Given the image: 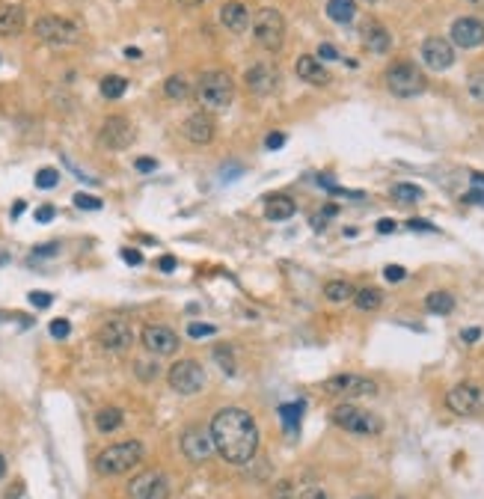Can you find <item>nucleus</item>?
Returning a JSON list of instances; mask_svg holds the SVG:
<instances>
[{
	"mask_svg": "<svg viewBox=\"0 0 484 499\" xmlns=\"http://www.w3.org/2000/svg\"><path fill=\"white\" fill-rule=\"evenodd\" d=\"M211 440L226 464H247L259 452V428L252 416L241 407H223L211 419Z\"/></svg>",
	"mask_w": 484,
	"mask_h": 499,
	"instance_id": "1",
	"label": "nucleus"
},
{
	"mask_svg": "<svg viewBox=\"0 0 484 499\" xmlns=\"http://www.w3.org/2000/svg\"><path fill=\"white\" fill-rule=\"evenodd\" d=\"M196 98H200V104L205 110H226L235 98V84L229 77V72H220V69L205 72L200 77V84H196Z\"/></svg>",
	"mask_w": 484,
	"mask_h": 499,
	"instance_id": "2",
	"label": "nucleus"
},
{
	"mask_svg": "<svg viewBox=\"0 0 484 499\" xmlns=\"http://www.w3.org/2000/svg\"><path fill=\"white\" fill-rule=\"evenodd\" d=\"M140 458H143V446L137 440L113 443V446H107L95 458V470L102 475H122V473H128L131 467H134V464H140Z\"/></svg>",
	"mask_w": 484,
	"mask_h": 499,
	"instance_id": "3",
	"label": "nucleus"
},
{
	"mask_svg": "<svg viewBox=\"0 0 484 499\" xmlns=\"http://www.w3.org/2000/svg\"><path fill=\"white\" fill-rule=\"evenodd\" d=\"M252 39L265 51H280L285 42V18L271 6L259 9L256 18H252Z\"/></svg>",
	"mask_w": 484,
	"mask_h": 499,
	"instance_id": "4",
	"label": "nucleus"
},
{
	"mask_svg": "<svg viewBox=\"0 0 484 499\" xmlns=\"http://www.w3.org/2000/svg\"><path fill=\"white\" fill-rule=\"evenodd\" d=\"M33 33L45 42V45H54V48H65V45H74L81 42V27L72 24L65 18H57V15H45L33 24Z\"/></svg>",
	"mask_w": 484,
	"mask_h": 499,
	"instance_id": "5",
	"label": "nucleus"
},
{
	"mask_svg": "<svg viewBox=\"0 0 484 499\" xmlns=\"http://www.w3.org/2000/svg\"><path fill=\"white\" fill-rule=\"evenodd\" d=\"M387 90L398 98H413L425 93V77L413 63H392L387 69Z\"/></svg>",
	"mask_w": 484,
	"mask_h": 499,
	"instance_id": "6",
	"label": "nucleus"
},
{
	"mask_svg": "<svg viewBox=\"0 0 484 499\" xmlns=\"http://www.w3.org/2000/svg\"><path fill=\"white\" fill-rule=\"evenodd\" d=\"M333 422L339 428L350 431V434H380L383 428V422L375 413H369V410H362L357 404H339L333 410Z\"/></svg>",
	"mask_w": 484,
	"mask_h": 499,
	"instance_id": "7",
	"label": "nucleus"
},
{
	"mask_svg": "<svg viewBox=\"0 0 484 499\" xmlns=\"http://www.w3.org/2000/svg\"><path fill=\"white\" fill-rule=\"evenodd\" d=\"M167 381H170V386H172L175 393L196 395L205 386V372H202V365L196 363V360H179V363L170 365Z\"/></svg>",
	"mask_w": 484,
	"mask_h": 499,
	"instance_id": "8",
	"label": "nucleus"
},
{
	"mask_svg": "<svg viewBox=\"0 0 484 499\" xmlns=\"http://www.w3.org/2000/svg\"><path fill=\"white\" fill-rule=\"evenodd\" d=\"M128 493L131 499H170V482L163 473L146 470L128 484Z\"/></svg>",
	"mask_w": 484,
	"mask_h": 499,
	"instance_id": "9",
	"label": "nucleus"
},
{
	"mask_svg": "<svg viewBox=\"0 0 484 499\" xmlns=\"http://www.w3.org/2000/svg\"><path fill=\"white\" fill-rule=\"evenodd\" d=\"M98 143L107 149H128L134 143V125L125 116H107L98 131Z\"/></svg>",
	"mask_w": 484,
	"mask_h": 499,
	"instance_id": "10",
	"label": "nucleus"
},
{
	"mask_svg": "<svg viewBox=\"0 0 484 499\" xmlns=\"http://www.w3.org/2000/svg\"><path fill=\"white\" fill-rule=\"evenodd\" d=\"M422 63L428 65V69H434V72H446V69H452L455 65V48H452V42L449 39H425L422 42Z\"/></svg>",
	"mask_w": 484,
	"mask_h": 499,
	"instance_id": "11",
	"label": "nucleus"
},
{
	"mask_svg": "<svg viewBox=\"0 0 484 499\" xmlns=\"http://www.w3.org/2000/svg\"><path fill=\"white\" fill-rule=\"evenodd\" d=\"M324 386H327L330 395H348V398L378 393V383L371 378H362V374H336V378H330Z\"/></svg>",
	"mask_w": 484,
	"mask_h": 499,
	"instance_id": "12",
	"label": "nucleus"
},
{
	"mask_svg": "<svg viewBox=\"0 0 484 499\" xmlns=\"http://www.w3.org/2000/svg\"><path fill=\"white\" fill-rule=\"evenodd\" d=\"M446 404L458 416H472V413H478L481 410V390L478 386H472V383H458L455 390H449Z\"/></svg>",
	"mask_w": 484,
	"mask_h": 499,
	"instance_id": "13",
	"label": "nucleus"
},
{
	"mask_svg": "<svg viewBox=\"0 0 484 499\" xmlns=\"http://www.w3.org/2000/svg\"><path fill=\"white\" fill-rule=\"evenodd\" d=\"M211 449H214L211 431H205V428H200V425H191V428L182 434V452H184V458L193 461V464L205 461L208 454H211Z\"/></svg>",
	"mask_w": 484,
	"mask_h": 499,
	"instance_id": "14",
	"label": "nucleus"
},
{
	"mask_svg": "<svg viewBox=\"0 0 484 499\" xmlns=\"http://www.w3.org/2000/svg\"><path fill=\"white\" fill-rule=\"evenodd\" d=\"M143 348L155 357H170L179 348V336L170 330V327H158V324H149L143 330Z\"/></svg>",
	"mask_w": 484,
	"mask_h": 499,
	"instance_id": "15",
	"label": "nucleus"
},
{
	"mask_svg": "<svg viewBox=\"0 0 484 499\" xmlns=\"http://www.w3.org/2000/svg\"><path fill=\"white\" fill-rule=\"evenodd\" d=\"M449 36H452V45L458 48H478L484 45V24L478 18H458Z\"/></svg>",
	"mask_w": 484,
	"mask_h": 499,
	"instance_id": "16",
	"label": "nucleus"
},
{
	"mask_svg": "<svg viewBox=\"0 0 484 499\" xmlns=\"http://www.w3.org/2000/svg\"><path fill=\"white\" fill-rule=\"evenodd\" d=\"M244 81H247V90L250 93L271 95L273 90H277V84H280V72L273 69V65H268V63H259V65H252V69H247Z\"/></svg>",
	"mask_w": 484,
	"mask_h": 499,
	"instance_id": "17",
	"label": "nucleus"
},
{
	"mask_svg": "<svg viewBox=\"0 0 484 499\" xmlns=\"http://www.w3.org/2000/svg\"><path fill=\"white\" fill-rule=\"evenodd\" d=\"M131 342H134V333L125 321H107V324L98 330V345L104 351H125Z\"/></svg>",
	"mask_w": 484,
	"mask_h": 499,
	"instance_id": "18",
	"label": "nucleus"
},
{
	"mask_svg": "<svg viewBox=\"0 0 484 499\" xmlns=\"http://www.w3.org/2000/svg\"><path fill=\"white\" fill-rule=\"evenodd\" d=\"M214 131H217V125H214V119L205 113H193V116H188L184 119V125H182V134L188 137L191 143H196V146H205V143H211L214 140Z\"/></svg>",
	"mask_w": 484,
	"mask_h": 499,
	"instance_id": "19",
	"label": "nucleus"
},
{
	"mask_svg": "<svg viewBox=\"0 0 484 499\" xmlns=\"http://www.w3.org/2000/svg\"><path fill=\"white\" fill-rule=\"evenodd\" d=\"M220 24L232 33H244L250 27V9L244 3H238V0L223 3V9H220Z\"/></svg>",
	"mask_w": 484,
	"mask_h": 499,
	"instance_id": "20",
	"label": "nucleus"
},
{
	"mask_svg": "<svg viewBox=\"0 0 484 499\" xmlns=\"http://www.w3.org/2000/svg\"><path fill=\"white\" fill-rule=\"evenodd\" d=\"M297 77L303 84H312V86H327L330 84V72L324 69V63H318L315 57H300L297 60Z\"/></svg>",
	"mask_w": 484,
	"mask_h": 499,
	"instance_id": "21",
	"label": "nucleus"
},
{
	"mask_svg": "<svg viewBox=\"0 0 484 499\" xmlns=\"http://www.w3.org/2000/svg\"><path fill=\"white\" fill-rule=\"evenodd\" d=\"M389 30L378 24V21H369V24H362V45H366L371 54H383L389 51Z\"/></svg>",
	"mask_w": 484,
	"mask_h": 499,
	"instance_id": "22",
	"label": "nucleus"
},
{
	"mask_svg": "<svg viewBox=\"0 0 484 499\" xmlns=\"http://www.w3.org/2000/svg\"><path fill=\"white\" fill-rule=\"evenodd\" d=\"M24 30V9L0 6V36H18Z\"/></svg>",
	"mask_w": 484,
	"mask_h": 499,
	"instance_id": "23",
	"label": "nucleus"
},
{
	"mask_svg": "<svg viewBox=\"0 0 484 499\" xmlns=\"http://www.w3.org/2000/svg\"><path fill=\"white\" fill-rule=\"evenodd\" d=\"M297 212V205H294V199L291 196H268V203H265V217L268 220H289L294 217Z\"/></svg>",
	"mask_w": 484,
	"mask_h": 499,
	"instance_id": "24",
	"label": "nucleus"
},
{
	"mask_svg": "<svg viewBox=\"0 0 484 499\" xmlns=\"http://www.w3.org/2000/svg\"><path fill=\"white\" fill-rule=\"evenodd\" d=\"M327 15H330V21H336V24H350L357 15V3L354 0H330Z\"/></svg>",
	"mask_w": 484,
	"mask_h": 499,
	"instance_id": "25",
	"label": "nucleus"
},
{
	"mask_svg": "<svg viewBox=\"0 0 484 499\" xmlns=\"http://www.w3.org/2000/svg\"><path fill=\"white\" fill-rule=\"evenodd\" d=\"M122 425V410L119 407H104L95 413V428L102 431V434H110V431H116Z\"/></svg>",
	"mask_w": 484,
	"mask_h": 499,
	"instance_id": "26",
	"label": "nucleus"
},
{
	"mask_svg": "<svg viewBox=\"0 0 484 499\" xmlns=\"http://www.w3.org/2000/svg\"><path fill=\"white\" fill-rule=\"evenodd\" d=\"M425 309L428 312H434V315H446V312H452L455 309V297L449 292H431L425 297Z\"/></svg>",
	"mask_w": 484,
	"mask_h": 499,
	"instance_id": "27",
	"label": "nucleus"
},
{
	"mask_svg": "<svg viewBox=\"0 0 484 499\" xmlns=\"http://www.w3.org/2000/svg\"><path fill=\"white\" fill-rule=\"evenodd\" d=\"M357 292H354V285L345 283V280H330L324 285V297L327 301H333V303H342V301H350Z\"/></svg>",
	"mask_w": 484,
	"mask_h": 499,
	"instance_id": "28",
	"label": "nucleus"
},
{
	"mask_svg": "<svg viewBox=\"0 0 484 499\" xmlns=\"http://www.w3.org/2000/svg\"><path fill=\"white\" fill-rule=\"evenodd\" d=\"M354 303H357V309H362V312H371V309H378L383 303V294L378 288H360L354 294Z\"/></svg>",
	"mask_w": 484,
	"mask_h": 499,
	"instance_id": "29",
	"label": "nucleus"
},
{
	"mask_svg": "<svg viewBox=\"0 0 484 499\" xmlns=\"http://www.w3.org/2000/svg\"><path fill=\"white\" fill-rule=\"evenodd\" d=\"M280 416H282V425L291 431L300 428V416H303V402H297V404H280Z\"/></svg>",
	"mask_w": 484,
	"mask_h": 499,
	"instance_id": "30",
	"label": "nucleus"
},
{
	"mask_svg": "<svg viewBox=\"0 0 484 499\" xmlns=\"http://www.w3.org/2000/svg\"><path fill=\"white\" fill-rule=\"evenodd\" d=\"M125 90H128V81L125 77H119V74H107L102 81V95L104 98H122Z\"/></svg>",
	"mask_w": 484,
	"mask_h": 499,
	"instance_id": "31",
	"label": "nucleus"
},
{
	"mask_svg": "<svg viewBox=\"0 0 484 499\" xmlns=\"http://www.w3.org/2000/svg\"><path fill=\"white\" fill-rule=\"evenodd\" d=\"M163 93H167L170 98H175V102H182V98H188V95H191V86H188V81H184V77L172 74L170 81L163 84Z\"/></svg>",
	"mask_w": 484,
	"mask_h": 499,
	"instance_id": "32",
	"label": "nucleus"
},
{
	"mask_svg": "<svg viewBox=\"0 0 484 499\" xmlns=\"http://www.w3.org/2000/svg\"><path fill=\"white\" fill-rule=\"evenodd\" d=\"M392 196L398 199V203H419L422 191H419L416 184H395V187H392Z\"/></svg>",
	"mask_w": 484,
	"mask_h": 499,
	"instance_id": "33",
	"label": "nucleus"
},
{
	"mask_svg": "<svg viewBox=\"0 0 484 499\" xmlns=\"http://www.w3.org/2000/svg\"><path fill=\"white\" fill-rule=\"evenodd\" d=\"M57 182H60V173L54 170V166H45V170L36 173V187H42V191H51V187H57Z\"/></svg>",
	"mask_w": 484,
	"mask_h": 499,
	"instance_id": "34",
	"label": "nucleus"
},
{
	"mask_svg": "<svg viewBox=\"0 0 484 499\" xmlns=\"http://www.w3.org/2000/svg\"><path fill=\"white\" fill-rule=\"evenodd\" d=\"M74 205H78V208H86V212H98V208H102V199H98V196H90V193H78V196H74Z\"/></svg>",
	"mask_w": 484,
	"mask_h": 499,
	"instance_id": "35",
	"label": "nucleus"
},
{
	"mask_svg": "<svg viewBox=\"0 0 484 499\" xmlns=\"http://www.w3.org/2000/svg\"><path fill=\"white\" fill-rule=\"evenodd\" d=\"M214 360L223 365L226 374H235V360H232V354H229L226 348H217V351H214Z\"/></svg>",
	"mask_w": 484,
	"mask_h": 499,
	"instance_id": "36",
	"label": "nucleus"
},
{
	"mask_svg": "<svg viewBox=\"0 0 484 499\" xmlns=\"http://www.w3.org/2000/svg\"><path fill=\"white\" fill-rule=\"evenodd\" d=\"M69 333H72V324H69L65 318H54V321H51V336H54V339H65Z\"/></svg>",
	"mask_w": 484,
	"mask_h": 499,
	"instance_id": "37",
	"label": "nucleus"
},
{
	"mask_svg": "<svg viewBox=\"0 0 484 499\" xmlns=\"http://www.w3.org/2000/svg\"><path fill=\"white\" fill-rule=\"evenodd\" d=\"M27 297H30V303L39 306V309H48L54 303V294H48V292H30Z\"/></svg>",
	"mask_w": 484,
	"mask_h": 499,
	"instance_id": "38",
	"label": "nucleus"
},
{
	"mask_svg": "<svg viewBox=\"0 0 484 499\" xmlns=\"http://www.w3.org/2000/svg\"><path fill=\"white\" fill-rule=\"evenodd\" d=\"M188 336L191 339H202V336H214V327L211 324H188Z\"/></svg>",
	"mask_w": 484,
	"mask_h": 499,
	"instance_id": "39",
	"label": "nucleus"
},
{
	"mask_svg": "<svg viewBox=\"0 0 484 499\" xmlns=\"http://www.w3.org/2000/svg\"><path fill=\"white\" fill-rule=\"evenodd\" d=\"M336 212H339L336 205H327L321 214H315V217H312V226H315L318 232H321V229H324V223H327V220H330V217H336Z\"/></svg>",
	"mask_w": 484,
	"mask_h": 499,
	"instance_id": "40",
	"label": "nucleus"
},
{
	"mask_svg": "<svg viewBox=\"0 0 484 499\" xmlns=\"http://www.w3.org/2000/svg\"><path fill=\"white\" fill-rule=\"evenodd\" d=\"M383 276H387L389 283H401L407 276V271L401 268V264H387V268H383Z\"/></svg>",
	"mask_w": 484,
	"mask_h": 499,
	"instance_id": "41",
	"label": "nucleus"
},
{
	"mask_svg": "<svg viewBox=\"0 0 484 499\" xmlns=\"http://www.w3.org/2000/svg\"><path fill=\"white\" fill-rule=\"evenodd\" d=\"M469 93L476 98H484V74H472L469 77Z\"/></svg>",
	"mask_w": 484,
	"mask_h": 499,
	"instance_id": "42",
	"label": "nucleus"
},
{
	"mask_svg": "<svg viewBox=\"0 0 484 499\" xmlns=\"http://www.w3.org/2000/svg\"><path fill=\"white\" fill-rule=\"evenodd\" d=\"M407 229H413V232H437L434 223H428V220H407Z\"/></svg>",
	"mask_w": 484,
	"mask_h": 499,
	"instance_id": "43",
	"label": "nucleus"
},
{
	"mask_svg": "<svg viewBox=\"0 0 484 499\" xmlns=\"http://www.w3.org/2000/svg\"><path fill=\"white\" fill-rule=\"evenodd\" d=\"M137 374H140L143 381H149V378H155V374H158V365L155 363H152V365L149 363H137Z\"/></svg>",
	"mask_w": 484,
	"mask_h": 499,
	"instance_id": "44",
	"label": "nucleus"
},
{
	"mask_svg": "<svg viewBox=\"0 0 484 499\" xmlns=\"http://www.w3.org/2000/svg\"><path fill=\"white\" fill-rule=\"evenodd\" d=\"M318 57H321V60H339V54H336L333 45H324V42H321V45H318Z\"/></svg>",
	"mask_w": 484,
	"mask_h": 499,
	"instance_id": "45",
	"label": "nucleus"
},
{
	"mask_svg": "<svg viewBox=\"0 0 484 499\" xmlns=\"http://www.w3.org/2000/svg\"><path fill=\"white\" fill-rule=\"evenodd\" d=\"M291 496V482H280L277 491H273V499H289Z\"/></svg>",
	"mask_w": 484,
	"mask_h": 499,
	"instance_id": "46",
	"label": "nucleus"
},
{
	"mask_svg": "<svg viewBox=\"0 0 484 499\" xmlns=\"http://www.w3.org/2000/svg\"><path fill=\"white\" fill-rule=\"evenodd\" d=\"M464 203H467V205H484V191H469V193L464 196Z\"/></svg>",
	"mask_w": 484,
	"mask_h": 499,
	"instance_id": "47",
	"label": "nucleus"
},
{
	"mask_svg": "<svg viewBox=\"0 0 484 499\" xmlns=\"http://www.w3.org/2000/svg\"><path fill=\"white\" fill-rule=\"evenodd\" d=\"M300 499H330L327 491H321V487H309V491H303Z\"/></svg>",
	"mask_w": 484,
	"mask_h": 499,
	"instance_id": "48",
	"label": "nucleus"
},
{
	"mask_svg": "<svg viewBox=\"0 0 484 499\" xmlns=\"http://www.w3.org/2000/svg\"><path fill=\"white\" fill-rule=\"evenodd\" d=\"M378 232H380V235H389V232H395V220H389V217L378 220Z\"/></svg>",
	"mask_w": 484,
	"mask_h": 499,
	"instance_id": "49",
	"label": "nucleus"
},
{
	"mask_svg": "<svg viewBox=\"0 0 484 499\" xmlns=\"http://www.w3.org/2000/svg\"><path fill=\"white\" fill-rule=\"evenodd\" d=\"M122 259H125L128 264H143V256H140L137 250H131V247H128V250H122Z\"/></svg>",
	"mask_w": 484,
	"mask_h": 499,
	"instance_id": "50",
	"label": "nucleus"
},
{
	"mask_svg": "<svg viewBox=\"0 0 484 499\" xmlns=\"http://www.w3.org/2000/svg\"><path fill=\"white\" fill-rule=\"evenodd\" d=\"M36 220H39V223H48V220H54V208L51 205H42L39 212H36Z\"/></svg>",
	"mask_w": 484,
	"mask_h": 499,
	"instance_id": "51",
	"label": "nucleus"
},
{
	"mask_svg": "<svg viewBox=\"0 0 484 499\" xmlns=\"http://www.w3.org/2000/svg\"><path fill=\"white\" fill-rule=\"evenodd\" d=\"M460 339H464V342H478L481 339V330L478 327H467L464 333H460Z\"/></svg>",
	"mask_w": 484,
	"mask_h": 499,
	"instance_id": "52",
	"label": "nucleus"
},
{
	"mask_svg": "<svg viewBox=\"0 0 484 499\" xmlns=\"http://www.w3.org/2000/svg\"><path fill=\"white\" fill-rule=\"evenodd\" d=\"M282 143H285V137H282V134H277V131H273V134H268V140H265V146H268V149H280V146H282Z\"/></svg>",
	"mask_w": 484,
	"mask_h": 499,
	"instance_id": "53",
	"label": "nucleus"
},
{
	"mask_svg": "<svg viewBox=\"0 0 484 499\" xmlns=\"http://www.w3.org/2000/svg\"><path fill=\"white\" fill-rule=\"evenodd\" d=\"M57 250H60L57 244H42V247H36V256H54Z\"/></svg>",
	"mask_w": 484,
	"mask_h": 499,
	"instance_id": "54",
	"label": "nucleus"
},
{
	"mask_svg": "<svg viewBox=\"0 0 484 499\" xmlns=\"http://www.w3.org/2000/svg\"><path fill=\"white\" fill-rule=\"evenodd\" d=\"M155 166H158V164L152 161V158H140V161H137V170H140V173H152Z\"/></svg>",
	"mask_w": 484,
	"mask_h": 499,
	"instance_id": "55",
	"label": "nucleus"
},
{
	"mask_svg": "<svg viewBox=\"0 0 484 499\" xmlns=\"http://www.w3.org/2000/svg\"><path fill=\"white\" fill-rule=\"evenodd\" d=\"M158 268H161V271H167V274L175 271V259H172V256H163V259L158 262Z\"/></svg>",
	"mask_w": 484,
	"mask_h": 499,
	"instance_id": "56",
	"label": "nucleus"
},
{
	"mask_svg": "<svg viewBox=\"0 0 484 499\" xmlns=\"http://www.w3.org/2000/svg\"><path fill=\"white\" fill-rule=\"evenodd\" d=\"M179 6H200V3H205V0H175Z\"/></svg>",
	"mask_w": 484,
	"mask_h": 499,
	"instance_id": "57",
	"label": "nucleus"
},
{
	"mask_svg": "<svg viewBox=\"0 0 484 499\" xmlns=\"http://www.w3.org/2000/svg\"><path fill=\"white\" fill-rule=\"evenodd\" d=\"M21 214H24V203H21V199H18V203H15V208H13V217H21Z\"/></svg>",
	"mask_w": 484,
	"mask_h": 499,
	"instance_id": "58",
	"label": "nucleus"
},
{
	"mask_svg": "<svg viewBox=\"0 0 484 499\" xmlns=\"http://www.w3.org/2000/svg\"><path fill=\"white\" fill-rule=\"evenodd\" d=\"M3 475H6V458L0 454V479H3Z\"/></svg>",
	"mask_w": 484,
	"mask_h": 499,
	"instance_id": "59",
	"label": "nucleus"
},
{
	"mask_svg": "<svg viewBox=\"0 0 484 499\" xmlns=\"http://www.w3.org/2000/svg\"><path fill=\"white\" fill-rule=\"evenodd\" d=\"M472 182H476V184H481V187H484V175H481V173H472Z\"/></svg>",
	"mask_w": 484,
	"mask_h": 499,
	"instance_id": "60",
	"label": "nucleus"
},
{
	"mask_svg": "<svg viewBox=\"0 0 484 499\" xmlns=\"http://www.w3.org/2000/svg\"><path fill=\"white\" fill-rule=\"evenodd\" d=\"M357 499H375V496H357Z\"/></svg>",
	"mask_w": 484,
	"mask_h": 499,
	"instance_id": "61",
	"label": "nucleus"
},
{
	"mask_svg": "<svg viewBox=\"0 0 484 499\" xmlns=\"http://www.w3.org/2000/svg\"><path fill=\"white\" fill-rule=\"evenodd\" d=\"M362 3H375V0H362Z\"/></svg>",
	"mask_w": 484,
	"mask_h": 499,
	"instance_id": "62",
	"label": "nucleus"
}]
</instances>
